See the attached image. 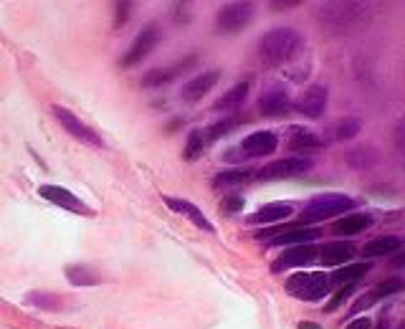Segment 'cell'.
<instances>
[{"label":"cell","mask_w":405,"mask_h":329,"mask_svg":"<svg viewBox=\"0 0 405 329\" xmlns=\"http://www.w3.org/2000/svg\"><path fill=\"white\" fill-rule=\"evenodd\" d=\"M302 49H304L302 33L289 28V25H281V28H274V31L264 33V38L259 41V56L269 68H278L284 66V64L294 61L302 54Z\"/></svg>","instance_id":"1"},{"label":"cell","mask_w":405,"mask_h":329,"mask_svg":"<svg viewBox=\"0 0 405 329\" xmlns=\"http://www.w3.org/2000/svg\"><path fill=\"white\" fill-rule=\"evenodd\" d=\"M368 18L370 11L363 3H322L317 8V20L327 33H352L363 28Z\"/></svg>","instance_id":"2"},{"label":"cell","mask_w":405,"mask_h":329,"mask_svg":"<svg viewBox=\"0 0 405 329\" xmlns=\"http://www.w3.org/2000/svg\"><path fill=\"white\" fill-rule=\"evenodd\" d=\"M289 297L302 299V301H319L329 294V276L324 271H299L286 281Z\"/></svg>","instance_id":"3"},{"label":"cell","mask_w":405,"mask_h":329,"mask_svg":"<svg viewBox=\"0 0 405 329\" xmlns=\"http://www.w3.org/2000/svg\"><path fill=\"white\" fill-rule=\"evenodd\" d=\"M352 208H355L352 198L339 196V193H324V196H317L307 203V208L302 210V223H319V220L342 215Z\"/></svg>","instance_id":"4"},{"label":"cell","mask_w":405,"mask_h":329,"mask_svg":"<svg viewBox=\"0 0 405 329\" xmlns=\"http://www.w3.org/2000/svg\"><path fill=\"white\" fill-rule=\"evenodd\" d=\"M315 167L312 157H302V155H294V157H284L276 160V162H269L266 167L254 172L256 180H286V177H299L304 172H309Z\"/></svg>","instance_id":"5"},{"label":"cell","mask_w":405,"mask_h":329,"mask_svg":"<svg viewBox=\"0 0 405 329\" xmlns=\"http://www.w3.org/2000/svg\"><path fill=\"white\" fill-rule=\"evenodd\" d=\"M254 18V3H228L218 11L216 28L221 33H238L243 31Z\"/></svg>","instance_id":"6"},{"label":"cell","mask_w":405,"mask_h":329,"mask_svg":"<svg viewBox=\"0 0 405 329\" xmlns=\"http://www.w3.org/2000/svg\"><path fill=\"white\" fill-rule=\"evenodd\" d=\"M51 112H54V116L59 119L61 127L66 129L71 137H76L79 142H84V145H89V147H102L104 145L102 137H99V134L89 127V124L81 122L79 116L74 114L71 109H66V107H59V104H56V107H51Z\"/></svg>","instance_id":"7"},{"label":"cell","mask_w":405,"mask_h":329,"mask_svg":"<svg viewBox=\"0 0 405 329\" xmlns=\"http://www.w3.org/2000/svg\"><path fill=\"white\" fill-rule=\"evenodd\" d=\"M158 38H160V31L155 25L142 28V31L137 33V38L132 41V46L127 49V54L119 59V66H124V68L137 66V64L142 61V59H147V56L152 54V49L158 46Z\"/></svg>","instance_id":"8"},{"label":"cell","mask_w":405,"mask_h":329,"mask_svg":"<svg viewBox=\"0 0 405 329\" xmlns=\"http://www.w3.org/2000/svg\"><path fill=\"white\" fill-rule=\"evenodd\" d=\"M195 64H198V56H188V59H180V61L172 64V66L152 68V71H147L145 76H142V86H150V89L165 86V84H170V81H175L177 76H182L188 68H193Z\"/></svg>","instance_id":"9"},{"label":"cell","mask_w":405,"mask_h":329,"mask_svg":"<svg viewBox=\"0 0 405 329\" xmlns=\"http://www.w3.org/2000/svg\"><path fill=\"white\" fill-rule=\"evenodd\" d=\"M327 102H329V89L324 84H315L297 99V112L309 119H319L327 109Z\"/></svg>","instance_id":"10"},{"label":"cell","mask_w":405,"mask_h":329,"mask_svg":"<svg viewBox=\"0 0 405 329\" xmlns=\"http://www.w3.org/2000/svg\"><path fill=\"white\" fill-rule=\"evenodd\" d=\"M319 249H315L312 244H304V246H291L289 251H284L276 261L271 263V271L274 274H281V271H289V268H297V266H307V263L315 261L319 253Z\"/></svg>","instance_id":"11"},{"label":"cell","mask_w":405,"mask_h":329,"mask_svg":"<svg viewBox=\"0 0 405 329\" xmlns=\"http://www.w3.org/2000/svg\"><path fill=\"white\" fill-rule=\"evenodd\" d=\"M38 193H41V198H46V201H51L54 205H59V208H66V210H71V213H79V215L89 213V208H86L79 198L74 196L71 190L61 188V185H41V188H38Z\"/></svg>","instance_id":"12"},{"label":"cell","mask_w":405,"mask_h":329,"mask_svg":"<svg viewBox=\"0 0 405 329\" xmlns=\"http://www.w3.org/2000/svg\"><path fill=\"white\" fill-rule=\"evenodd\" d=\"M291 107V99H289V92H286L284 86H269L266 92L261 94L259 99V109L264 116H281L286 114Z\"/></svg>","instance_id":"13"},{"label":"cell","mask_w":405,"mask_h":329,"mask_svg":"<svg viewBox=\"0 0 405 329\" xmlns=\"http://www.w3.org/2000/svg\"><path fill=\"white\" fill-rule=\"evenodd\" d=\"M276 147L278 137L274 132H254L241 142L243 157H266V155L276 152Z\"/></svg>","instance_id":"14"},{"label":"cell","mask_w":405,"mask_h":329,"mask_svg":"<svg viewBox=\"0 0 405 329\" xmlns=\"http://www.w3.org/2000/svg\"><path fill=\"white\" fill-rule=\"evenodd\" d=\"M319 238L317 228H307V226H297V228H278V233L274 238H269L271 246H304L312 244Z\"/></svg>","instance_id":"15"},{"label":"cell","mask_w":405,"mask_h":329,"mask_svg":"<svg viewBox=\"0 0 405 329\" xmlns=\"http://www.w3.org/2000/svg\"><path fill=\"white\" fill-rule=\"evenodd\" d=\"M218 79H221V73H218V71L200 73V76H195L193 81H188V84L182 86V99H185L188 104L200 102V99L206 97V94L211 92L213 86L218 84Z\"/></svg>","instance_id":"16"},{"label":"cell","mask_w":405,"mask_h":329,"mask_svg":"<svg viewBox=\"0 0 405 329\" xmlns=\"http://www.w3.org/2000/svg\"><path fill=\"white\" fill-rule=\"evenodd\" d=\"M163 201H165V205H168L170 210H175V213H180V215H188V218L193 220V223L200 228V231L213 233V223L206 218V215H203V210H200V208L195 205V203L180 201V198H168V196H165Z\"/></svg>","instance_id":"17"},{"label":"cell","mask_w":405,"mask_h":329,"mask_svg":"<svg viewBox=\"0 0 405 329\" xmlns=\"http://www.w3.org/2000/svg\"><path fill=\"white\" fill-rule=\"evenodd\" d=\"M352 256H355V246L347 244V241H334V244H327L324 249H319V261L324 266H345Z\"/></svg>","instance_id":"18"},{"label":"cell","mask_w":405,"mask_h":329,"mask_svg":"<svg viewBox=\"0 0 405 329\" xmlns=\"http://www.w3.org/2000/svg\"><path fill=\"white\" fill-rule=\"evenodd\" d=\"M294 213V205L291 203H269V205H261L256 213L248 215V220L254 226H261V223H276V220H284Z\"/></svg>","instance_id":"19"},{"label":"cell","mask_w":405,"mask_h":329,"mask_svg":"<svg viewBox=\"0 0 405 329\" xmlns=\"http://www.w3.org/2000/svg\"><path fill=\"white\" fill-rule=\"evenodd\" d=\"M363 129V122L355 119V116H342L337 122H332L327 127V142H347L352 137H357Z\"/></svg>","instance_id":"20"},{"label":"cell","mask_w":405,"mask_h":329,"mask_svg":"<svg viewBox=\"0 0 405 329\" xmlns=\"http://www.w3.org/2000/svg\"><path fill=\"white\" fill-rule=\"evenodd\" d=\"M370 226H372V215L370 213H350L334 223L332 233H337V236H357V233L368 231Z\"/></svg>","instance_id":"21"},{"label":"cell","mask_w":405,"mask_h":329,"mask_svg":"<svg viewBox=\"0 0 405 329\" xmlns=\"http://www.w3.org/2000/svg\"><path fill=\"white\" fill-rule=\"evenodd\" d=\"M248 89H251V84H248V81H238L233 89H228L223 97L213 104V109H216V112H238L243 107V102H246Z\"/></svg>","instance_id":"22"},{"label":"cell","mask_w":405,"mask_h":329,"mask_svg":"<svg viewBox=\"0 0 405 329\" xmlns=\"http://www.w3.org/2000/svg\"><path fill=\"white\" fill-rule=\"evenodd\" d=\"M289 147L294 152H312V150L324 147V140L304 127H291L289 129Z\"/></svg>","instance_id":"23"},{"label":"cell","mask_w":405,"mask_h":329,"mask_svg":"<svg viewBox=\"0 0 405 329\" xmlns=\"http://www.w3.org/2000/svg\"><path fill=\"white\" fill-rule=\"evenodd\" d=\"M254 177V172L246 170V167H233V170H221L213 177V188L216 190H230L238 188V185H246L248 180Z\"/></svg>","instance_id":"24"},{"label":"cell","mask_w":405,"mask_h":329,"mask_svg":"<svg viewBox=\"0 0 405 329\" xmlns=\"http://www.w3.org/2000/svg\"><path fill=\"white\" fill-rule=\"evenodd\" d=\"M403 249V241L395 236H382V238H375V241H370L365 246V256L368 258H377V256H393L395 251Z\"/></svg>","instance_id":"25"},{"label":"cell","mask_w":405,"mask_h":329,"mask_svg":"<svg viewBox=\"0 0 405 329\" xmlns=\"http://www.w3.org/2000/svg\"><path fill=\"white\" fill-rule=\"evenodd\" d=\"M66 279L74 287H94L102 281V276L89 266H81V263H74V266H66Z\"/></svg>","instance_id":"26"},{"label":"cell","mask_w":405,"mask_h":329,"mask_svg":"<svg viewBox=\"0 0 405 329\" xmlns=\"http://www.w3.org/2000/svg\"><path fill=\"white\" fill-rule=\"evenodd\" d=\"M370 271V263H350V266H342L339 271H334L329 284H355L357 279H363L365 274Z\"/></svg>","instance_id":"27"},{"label":"cell","mask_w":405,"mask_h":329,"mask_svg":"<svg viewBox=\"0 0 405 329\" xmlns=\"http://www.w3.org/2000/svg\"><path fill=\"white\" fill-rule=\"evenodd\" d=\"M206 132L203 129H193L188 137V142H185V152H182V157L185 160H198L200 155H203V150H206Z\"/></svg>","instance_id":"28"},{"label":"cell","mask_w":405,"mask_h":329,"mask_svg":"<svg viewBox=\"0 0 405 329\" xmlns=\"http://www.w3.org/2000/svg\"><path fill=\"white\" fill-rule=\"evenodd\" d=\"M25 301L38 306V309H46V311H56L61 306V299L49 292H30L28 297H25Z\"/></svg>","instance_id":"29"},{"label":"cell","mask_w":405,"mask_h":329,"mask_svg":"<svg viewBox=\"0 0 405 329\" xmlns=\"http://www.w3.org/2000/svg\"><path fill=\"white\" fill-rule=\"evenodd\" d=\"M233 127H238V119L228 116V119H221V122H216V124H211L208 129H203V132H206V145H213V142H218L223 134L233 132Z\"/></svg>","instance_id":"30"},{"label":"cell","mask_w":405,"mask_h":329,"mask_svg":"<svg viewBox=\"0 0 405 329\" xmlns=\"http://www.w3.org/2000/svg\"><path fill=\"white\" fill-rule=\"evenodd\" d=\"M405 292V279H400V276H390V279L380 281L375 289H372V294L377 297V301L385 297H395V294Z\"/></svg>","instance_id":"31"},{"label":"cell","mask_w":405,"mask_h":329,"mask_svg":"<svg viewBox=\"0 0 405 329\" xmlns=\"http://www.w3.org/2000/svg\"><path fill=\"white\" fill-rule=\"evenodd\" d=\"M352 292H355V284H345V287L339 289V292L334 294V297L329 299V301H327V306H324V314H332V311H337L339 306L345 304L347 299L352 297Z\"/></svg>","instance_id":"32"},{"label":"cell","mask_w":405,"mask_h":329,"mask_svg":"<svg viewBox=\"0 0 405 329\" xmlns=\"http://www.w3.org/2000/svg\"><path fill=\"white\" fill-rule=\"evenodd\" d=\"M238 210H243V198L241 196H228V198H223V203H221V213H225V215H233V213H238Z\"/></svg>","instance_id":"33"},{"label":"cell","mask_w":405,"mask_h":329,"mask_svg":"<svg viewBox=\"0 0 405 329\" xmlns=\"http://www.w3.org/2000/svg\"><path fill=\"white\" fill-rule=\"evenodd\" d=\"M372 304H377V297L372 292H368V294H363V297L357 299L355 304H352V309H350V314H360V311H365V309H370Z\"/></svg>","instance_id":"34"},{"label":"cell","mask_w":405,"mask_h":329,"mask_svg":"<svg viewBox=\"0 0 405 329\" xmlns=\"http://www.w3.org/2000/svg\"><path fill=\"white\" fill-rule=\"evenodd\" d=\"M129 3H117V18H115V28H119L124 20L129 18Z\"/></svg>","instance_id":"35"},{"label":"cell","mask_w":405,"mask_h":329,"mask_svg":"<svg viewBox=\"0 0 405 329\" xmlns=\"http://www.w3.org/2000/svg\"><path fill=\"white\" fill-rule=\"evenodd\" d=\"M395 145H398L400 152H405V122H400L395 129Z\"/></svg>","instance_id":"36"},{"label":"cell","mask_w":405,"mask_h":329,"mask_svg":"<svg viewBox=\"0 0 405 329\" xmlns=\"http://www.w3.org/2000/svg\"><path fill=\"white\" fill-rule=\"evenodd\" d=\"M390 266H393V268H405V249L395 251L393 256H390Z\"/></svg>","instance_id":"37"},{"label":"cell","mask_w":405,"mask_h":329,"mask_svg":"<svg viewBox=\"0 0 405 329\" xmlns=\"http://www.w3.org/2000/svg\"><path fill=\"white\" fill-rule=\"evenodd\" d=\"M347 329H372V322H370L368 317H357L355 322H350Z\"/></svg>","instance_id":"38"},{"label":"cell","mask_w":405,"mask_h":329,"mask_svg":"<svg viewBox=\"0 0 405 329\" xmlns=\"http://www.w3.org/2000/svg\"><path fill=\"white\" fill-rule=\"evenodd\" d=\"M294 6H299L297 0H291V3H271L274 11H286V8H294Z\"/></svg>","instance_id":"39"},{"label":"cell","mask_w":405,"mask_h":329,"mask_svg":"<svg viewBox=\"0 0 405 329\" xmlns=\"http://www.w3.org/2000/svg\"><path fill=\"white\" fill-rule=\"evenodd\" d=\"M372 329H387V317L377 319V324H372Z\"/></svg>","instance_id":"40"},{"label":"cell","mask_w":405,"mask_h":329,"mask_svg":"<svg viewBox=\"0 0 405 329\" xmlns=\"http://www.w3.org/2000/svg\"><path fill=\"white\" fill-rule=\"evenodd\" d=\"M299 329H322L319 324H315V322H302L299 324Z\"/></svg>","instance_id":"41"},{"label":"cell","mask_w":405,"mask_h":329,"mask_svg":"<svg viewBox=\"0 0 405 329\" xmlns=\"http://www.w3.org/2000/svg\"><path fill=\"white\" fill-rule=\"evenodd\" d=\"M398 329H405V322H400V324H398Z\"/></svg>","instance_id":"42"}]
</instances>
